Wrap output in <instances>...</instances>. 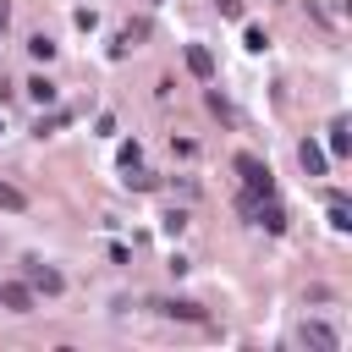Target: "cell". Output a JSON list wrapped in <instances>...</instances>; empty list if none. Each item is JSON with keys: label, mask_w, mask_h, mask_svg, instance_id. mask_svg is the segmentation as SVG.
<instances>
[{"label": "cell", "mask_w": 352, "mask_h": 352, "mask_svg": "<svg viewBox=\"0 0 352 352\" xmlns=\"http://www.w3.org/2000/svg\"><path fill=\"white\" fill-rule=\"evenodd\" d=\"M138 38H148V22H126V28H121V38H116V55H126Z\"/></svg>", "instance_id": "cell-11"}, {"label": "cell", "mask_w": 352, "mask_h": 352, "mask_svg": "<svg viewBox=\"0 0 352 352\" xmlns=\"http://www.w3.org/2000/svg\"><path fill=\"white\" fill-rule=\"evenodd\" d=\"M138 160H143V148H138V143H121V170H126V165H138Z\"/></svg>", "instance_id": "cell-18"}, {"label": "cell", "mask_w": 352, "mask_h": 352, "mask_svg": "<svg viewBox=\"0 0 352 352\" xmlns=\"http://www.w3.org/2000/svg\"><path fill=\"white\" fill-rule=\"evenodd\" d=\"M297 160H302V170L308 176H324V165H330V154L314 143V138H302V148H297Z\"/></svg>", "instance_id": "cell-8"}, {"label": "cell", "mask_w": 352, "mask_h": 352, "mask_svg": "<svg viewBox=\"0 0 352 352\" xmlns=\"http://www.w3.org/2000/svg\"><path fill=\"white\" fill-rule=\"evenodd\" d=\"M324 154H330V160H346V154H352V138H346V116H336V121H330V143H324Z\"/></svg>", "instance_id": "cell-7"}, {"label": "cell", "mask_w": 352, "mask_h": 352, "mask_svg": "<svg viewBox=\"0 0 352 352\" xmlns=\"http://www.w3.org/2000/svg\"><path fill=\"white\" fill-rule=\"evenodd\" d=\"M154 6H165V0H154Z\"/></svg>", "instance_id": "cell-21"}, {"label": "cell", "mask_w": 352, "mask_h": 352, "mask_svg": "<svg viewBox=\"0 0 352 352\" xmlns=\"http://www.w3.org/2000/svg\"><path fill=\"white\" fill-rule=\"evenodd\" d=\"M0 132H6V121H0Z\"/></svg>", "instance_id": "cell-20"}, {"label": "cell", "mask_w": 352, "mask_h": 352, "mask_svg": "<svg viewBox=\"0 0 352 352\" xmlns=\"http://www.w3.org/2000/svg\"><path fill=\"white\" fill-rule=\"evenodd\" d=\"M72 22H77V28H82V33H94V28H99V16H94V11H88V6H82V11H77V16H72Z\"/></svg>", "instance_id": "cell-17"}, {"label": "cell", "mask_w": 352, "mask_h": 352, "mask_svg": "<svg viewBox=\"0 0 352 352\" xmlns=\"http://www.w3.org/2000/svg\"><path fill=\"white\" fill-rule=\"evenodd\" d=\"M236 176H242V192L248 198H270L275 192V170L258 154H236Z\"/></svg>", "instance_id": "cell-1"}, {"label": "cell", "mask_w": 352, "mask_h": 352, "mask_svg": "<svg viewBox=\"0 0 352 352\" xmlns=\"http://www.w3.org/2000/svg\"><path fill=\"white\" fill-rule=\"evenodd\" d=\"M160 314H170V319H204V308H198V302H187V297H170V302H160Z\"/></svg>", "instance_id": "cell-9"}, {"label": "cell", "mask_w": 352, "mask_h": 352, "mask_svg": "<svg viewBox=\"0 0 352 352\" xmlns=\"http://www.w3.org/2000/svg\"><path fill=\"white\" fill-rule=\"evenodd\" d=\"M28 55H33V60H55V38L33 33V38H28Z\"/></svg>", "instance_id": "cell-15"}, {"label": "cell", "mask_w": 352, "mask_h": 352, "mask_svg": "<svg viewBox=\"0 0 352 352\" xmlns=\"http://www.w3.org/2000/svg\"><path fill=\"white\" fill-rule=\"evenodd\" d=\"M330 226H336V231H352V209H346L341 192H330Z\"/></svg>", "instance_id": "cell-14"}, {"label": "cell", "mask_w": 352, "mask_h": 352, "mask_svg": "<svg viewBox=\"0 0 352 352\" xmlns=\"http://www.w3.org/2000/svg\"><path fill=\"white\" fill-rule=\"evenodd\" d=\"M126 187H132V192H154L160 182H154V170H143V165H126Z\"/></svg>", "instance_id": "cell-13"}, {"label": "cell", "mask_w": 352, "mask_h": 352, "mask_svg": "<svg viewBox=\"0 0 352 352\" xmlns=\"http://www.w3.org/2000/svg\"><path fill=\"white\" fill-rule=\"evenodd\" d=\"M28 99L33 104H55V82L50 77H28Z\"/></svg>", "instance_id": "cell-12"}, {"label": "cell", "mask_w": 352, "mask_h": 352, "mask_svg": "<svg viewBox=\"0 0 352 352\" xmlns=\"http://www.w3.org/2000/svg\"><path fill=\"white\" fill-rule=\"evenodd\" d=\"M28 286H33V292H44V297H55L66 280H60V270H50V264H28Z\"/></svg>", "instance_id": "cell-6"}, {"label": "cell", "mask_w": 352, "mask_h": 352, "mask_svg": "<svg viewBox=\"0 0 352 352\" xmlns=\"http://www.w3.org/2000/svg\"><path fill=\"white\" fill-rule=\"evenodd\" d=\"M33 297H38V292H33L28 280H6V286H0V308H11V314H33Z\"/></svg>", "instance_id": "cell-3"}, {"label": "cell", "mask_w": 352, "mask_h": 352, "mask_svg": "<svg viewBox=\"0 0 352 352\" xmlns=\"http://www.w3.org/2000/svg\"><path fill=\"white\" fill-rule=\"evenodd\" d=\"M6 22H11V6H6V0H0V33H6Z\"/></svg>", "instance_id": "cell-19"}, {"label": "cell", "mask_w": 352, "mask_h": 352, "mask_svg": "<svg viewBox=\"0 0 352 352\" xmlns=\"http://www.w3.org/2000/svg\"><path fill=\"white\" fill-rule=\"evenodd\" d=\"M302 341H308L314 352H336V346H341V336H336L324 319H308V324H302Z\"/></svg>", "instance_id": "cell-5"}, {"label": "cell", "mask_w": 352, "mask_h": 352, "mask_svg": "<svg viewBox=\"0 0 352 352\" xmlns=\"http://www.w3.org/2000/svg\"><path fill=\"white\" fill-rule=\"evenodd\" d=\"M242 209H248V214H253V226H264L270 236H280V231H286V209L275 204V192H270V198H248V192H242Z\"/></svg>", "instance_id": "cell-2"}, {"label": "cell", "mask_w": 352, "mask_h": 352, "mask_svg": "<svg viewBox=\"0 0 352 352\" xmlns=\"http://www.w3.org/2000/svg\"><path fill=\"white\" fill-rule=\"evenodd\" d=\"M242 44H248V50H253V55H258V50H264V44H270V33H264V28H258V22H248V28H242Z\"/></svg>", "instance_id": "cell-16"}, {"label": "cell", "mask_w": 352, "mask_h": 352, "mask_svg": "<svg viewBox=\"0 0 352 352\" xmlns=\"http://www.w3.org/2000/svg\"><path fill=\"white\" fill-rule=\"evenodd\" d=\"M187 72L198 82H214V50L209 44H187Z\"/></svg>", "instance_id": "cell-4"}, {"label": "cell", "mask_w": 352, "mask_h": 352, "mask_svg": "<svg viewBox=\"0 0 352 352\" xmlns=\"http://www.w3.org/2000/svg\"><path fill=\"white\" fill-rule=\"evenodd\" d=\"M0 209H6V214H22V209H28V192L11 187V182H0Z\"/></svg>", "instance_id": "cell-10"}]
</instances>
